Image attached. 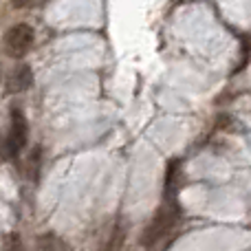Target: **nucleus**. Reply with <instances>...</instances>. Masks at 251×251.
Listing matches in <instances>:
<instances>
[{
  "mask_svg": "<svg viewBox=\"0 0 251 251\" xmlns=\"http://www.w3.org/2000/svg\"><path fill=\"white\" fill-rule=\"evenodd\" d=\"M26 139H29V126H26L25 115H22V110H13L11 126H9L7 137H4V159H13L20 154L22 148L26 146Z\"/></svg>",
  "mask_w": 251,
  "mask_h": 251,
  "instance_id": "1",
  "label": "nucleus"
},
{
  "mask_svg": "<svg viewBox=\"0 0 251 251\" xmlns=\"http://www.w3.org/2000/svg\"><path fill=\"white\" fill-rule=\"evenodd\" d=\"M174 223H176V212L170 209V207H161L159 212H156V216L152 218V223L146 227V231H143L141 245L143 247H152V245H156L170 229H172Z\"/></svg>",
  "mask_w": 251,
  "mask_h": 251,
  "instance_id": "2",
  "label": "nucleus"
},
{
  "mask_svg": "<svg viewBox=\"0 0 251 251\" xmlns=\"http://www.w3.org/2000/svg\"><path fill=\"white\" fill-rule=\"evenodd\" d=\"M33 29H31L29 25H25V22H20V25H13L11 29L7 31V35H4V47H7V53L11 57H22L26 55V53L31 51V47H33Z\"/></svg>",
  "mask_w": 251,
  "mask_h": 251,
  "instance_id": "3",
  "label": "nucleus"
},
{
  "mask_svg": "<svg viewBox=\"0 0 251 251\" xmlns=\"http://www.w3.org/2000/svg\"><path fill=\"white\" fill-rule=\"evenodd\" d=\"M33 82V73L26 64H20L18 69H13V73L9 75V91L11 93H22L31 86Z\"/></svg>",
  "mask_w": 251,
  "mask_h": 251,
  "instance_id": "4",
  "label": "nucleus"
},
{
  "mask_svg": "<svg viewBox=\"0 0 251 251\" xmlns=\"http://www.w3.org/2000/svg\"><path fill=\"white\" fill-rule=\"evenodd\" d=\"M35 251H66V245L60 236L55 234H42L38 236V243H35Z\"/></svg>",
  "mask_w": 251,
  "mask_h": 251,
  "instance_id": "5",
  "label": "nucleus"
},
{
  "mask_svg": "<svg viewBox=\"0 0 251 251\" xmlns=\"http://www.w3.org/2000/svg\"><path fill=\"white\" fill-rule=\"evenodd\" d=\"M124 238H126V229L117 223V225L110 229V236L106 238V243L101 245V251H119L124 247Z\"/></svg>",
  "mask_w": 251,
  "mask_h": 251,
  "instance_id": "6",
  "label": "nucleus"
},
{
  "mask_svg": "<svg viewBox=\"0 0 251 251\" xmlns=\"http://www.w3.org/2000/svg\"><path fill=\"white\" fill-rule=\"evenodd\" d=\"M4 251H25V245H22V238L18 234H9L7 240H4Z\"/></svg>",
  "mask_w": 251,
  "mask_h": 251,
  "instance_id": "7",
  "label": "nucleus"
},
{
  "mask_svg": "<svg viewBox=\"0 0 251 251\" xmlns=\"http://www.w3.org/2000/svg\"><path fill=\"white\" fill-rule=\"evenodd\" d=\"M33 2H38V0H11V4L16 9H25V7H31Z\"/></svg>",
  "mask_w": 251,
  "mask_h": 251,
  "instance_id": "8",
  "label": "nucleus"
}]
</instances>
